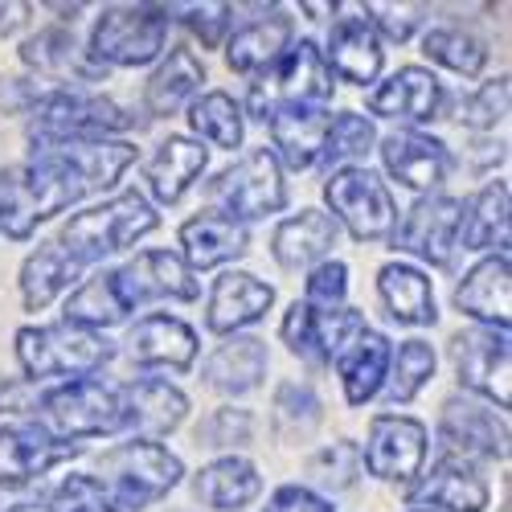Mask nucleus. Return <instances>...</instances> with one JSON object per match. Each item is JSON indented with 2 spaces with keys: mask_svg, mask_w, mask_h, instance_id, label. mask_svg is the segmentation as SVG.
I'll return each instance as SVG.
<instances>
[{
  "mask_svg": "<svg viewBox=\"0 0 512 512\" xmlns=\"http://www.w3.org/2000/svg\"><path fill=\"white\" fill-rule=\"evenodd\" d=\"M345 295H349V267L340 259H324L308 271L304 279V304L312 312H336L345 308Z\"/></svg>",
  "mask_w": 512,
  "mask_h": 512,
  "instance_id": "obj_47",
  "label": "nucleus"
},
{
  "mask_svg": "<svg viewBox=\"0 0 512 512\" xmlns=\"http://www.w3.org/2000/svg\"><path fill=\"white\" fill-rule=\"evenodd\" d=\"M9 512H46V508H41V500H37V504H17V508H9Z\"/></svg>",
  "mask_w": 512,
  "mask_h": 512,
  "instance_id": "obj_56",
  "label": "nucleus"
},
{
  "mask_svg": "<svg viewBox=\"0 0 512 512\" xmlns=\"http://www.w3.org/2000/svg\"><path fill=\"white\" fill-rule=\"evenodd\" d=\"M439 115H447V119H455L463 127H476V132H492V127L504 123V115H508V74L484 82V87L467 91V95L443 99Z\"/></svg>",
  "mask_w": 512,
  "mask_h": 512,
  "instance_id": "obj_43",
  "label": "nucleus"
},
{
  "mask_svg": "<svg viewBox=\"0 0 512 512\" xmlns=\"http://www.w3.org/2000/svg\"><path fill=\"white\" fill-rule=\"evenodd\" d=\"M426 443H431L426 422L410 414H373L361 447V467L381 484H410L414 476H422Z\"/></svg>",
  "mask_w": 512,
  "mask_h": 512,
  "instance_id": "obj_12",
  "label": "nucleus"
},
{
  "mask_svg": "<svg viewBox=\"0 0 512 512\" xmlns=\"http://www.w3.org/2000/svg\"><path fill=\"white\" fill-rule=\"evenodd\" d=\"M267 365H271L267 340H259V336H222V345L205 357L201 377H205L209 390L242 398V394L263 386Z\"/></svg>",
  "mask_w": 512,
  "mask_h": 512,
  "instance_id": "obj_28",
  "label": "nucleus"
},
{
  "mask_svg": "<svg viewBox=\"0 0 512 512\" xmlns=\"http://www.w3.org/2000/svg\"><path fill=\"white\" fill-rule=\"evenodd\" d=\"M33 410L37 422L66 443L123 435L119 386H111L103 377H74V381H58L50 390H37Z\"/></svg>",
  "mask_w": 512,
  "mask_h": 512,
  "instance_id": "obj_5",
  "label": "nucleus"
},
{
  "mask_svg": "<svg viewBox=\"0 0 512 512\" xmlns=\"http://www.w3.org/2000/svg\"><path fill=\"white\" fill-rule=\"evenodd\" d=\"M328 119H332L328 107H283V111H275L267 119V127H271V152H275L279 168L304 173V168L320 164Z\"/></svg>",
  "mask_w": 512,
  "mask_h": 512,
  "instance_id": "obj_31",
  "label": "nucleus"
},
{
  "mask_svg": "<svg viewBox=\"0 0 512 512\" xmlns=\"http://www.w3.org/2000/svg\"><path fill=\"white\" fill-rule=\"evenodd\" d=\"M189 127L197 144H213V148H226L234 152L246 136V115L234 103V95L226 91H205L189 103Z\"/></svg>",
  "mask_w": 512,
  "mask_h": 512,
  "instance_id": "obj_38",
  "label": "nucleus"
},
{
  "mask_svg": "<svg viewBox=\"0 0 512 512\" xmlns=\"http://www.w3.org/2000/svg\"><path fill=\"white\" fill-rule=\"evenodd\" d=\"M279 336H283V345L291 349V357H300L304 365H312V369L328 365L324 353H320V336H316V312L304 300H295L287 308V316L279 324Z\"/></svg>",
  "mask_w": 512,
  "mask_h": 512,
  "instance_id": "obj_48",
  "label": "nucleus"
},
{
  "mask_svg": "<svg viewBox=\"0 0 512 512\" xmlns=\"http://www.w3.org/2000/svg\"><path fill=\"white\" fill-rule=\"evenodd\" d=\"M459 230H463V201L447 197V193H431V197H418L402 213L390 242H394V250L410 254L418 263L451 267L459 254Z\"/></svg>",
  "mask_w": 512,
  "mask_h": 512,
  "instance_id": "obj_11",
  "label": "nucleus"
},
{
  "mask_svg": "<svg viewBox=\"0 0 512 512\" xmlns=\"http://www.w3.org/2000/svg\"><path fill=\"white\" fill-rule=\"evenodd\" d=\"M455 308L472 316L476 328H500L512 324V263L508 254H484V259L463 275L455 287Z\"/></svg>",
  "mask_w": 512,
  "mask_h": 512,
  "instance_id": "obj_25",
  "label": "nucleus"
},
{
  "mask_svg": "<svg viewBox=\"0 0 512 512\" xmlns=\"http://www.w3.org/2000/svg\"><path fill=\"white\" fill-rule=\"evenodd\" d=\"M439 443L443 455H459L467 463H504L508 459V422L484 406L480 398L455 394L439 414Z\"/></svg>",
  "mask_w": 512,
  "mask_h": 512,
  "instance_id": "obj_14",
  "label": "nucleus"
},
{
  "mask_svg": "<svg viewBox=\"0 0 512 512\" xmlns=\"http://www.w3.org/2000/svg\"><path fill=\"white\" fill-rule=\"evenodd\" d=\"M435 349L426 345V340H402V345L394 349L390 357V373H386V402L390 406H410L422 390H426V381L435 377Z\"/></svg>",
  "mask_w": 512,
  "mask_h": 512,
  "instance_id": "obj_40",
  "label": "nucleus"
},
{
  "mask_svg": "<svg viewBox=\"0 0 512 512\" xmlns=\"http://www.w3.org/2000/svg\"><path fill=\"white\" fill-rule=\"evenodd\" d=\"M377 295L386 304L390 320L406 324V328H426L439 320V304H435V283L422 267L414 263H386L377 271Z\"/></svg>",
  "mask_w": 512,
  "mask_h": 512,
  "instance_id": "obj_32",
  "label": "nucleus"
},
{
  "mask_svg": "<svg viewBox=\"0 0 512 512\" xmlns=\"http://www.w3.org/2000/svg\"><path fill=\"white\" fill-rule=\"evenodd\" d=\"M410 508H431V512H488L492 488L480 476L476 463L459 455H439L431 472H422L418 484L406 488Z\"/></svg>",
  "mask_w": 512,
  "mask_h": 512,
  "instance_id": "obj_17",
  "label": "nucleus"
},
{
  "mask_svg": "<svg viewBox=\"0 0 512 512\" xmlns=\"http://www.w3.org/2000/svg\"><path fill=\"white\" fill-rule=\"evenodd\" d=\"M41 95H46V87H41L37 78L0 74V111H5V115H29Z\"/></svg>",
  "mask_w": 512,
  "mask_h": 512,
  "instance_id": "obj_52",
  "label": "nucleus"
},
{
  "mask_svg": "<svg viewBox=\"0 0 512 512\" xmlns=\"http://www.w3.org/2000/svg\"><path fill=\"white\" fill-rule=\"evenodd\" d=\"M181 263L197 275V271H213L226 267L250 250V230L242 222H230L222 213H197L181 226Z\"/></svg>",
  "mask_w": 512,
  "mask_h": 512,
  "instance_id": "obj_29",
  "label": "nucleus"
},
{
  "mask_svg": "<svg viewBox=\"0 0 512 512\" xmlns=\"http://www.w3.org/2000/svg\"><path fill=\"white\" fill-rule=\"evenodd\" d=\"M250 439H254V414L242 410V406H222L197 426V443L209 447V451H230L234 455Z\"/></svg>",
  "mask_w": 512,
  "mask_h": 512,
  "instance_id": "obj_45",
  "label": "nucleus"
},
{
  "mask_svg": "<svg viewBox=\"0 0 512 512\" xmlns=\"http://www.w3.org/2000/svg\"><path fill=\"white\" fill-rule=\"evenodd\" d=\"M185 29L193 37H201V46L213 50L222 46L234 29V5H189L185 9Z\"/></svg>",
  "mask_w": 512,
  "mask_h": 512,
  "instance_id": "obj_51",
  "label": "nucleus"
},
{
  "mask_svg": "<svg viewBox=\"0 0 512 512\" xmlns=\"http://www.w3.org/2000/svg\"><path fill=\"white\" fill-rule=\"evenodd\" d=\"M209 205L213 213H222L230 222H259L271 218L287 205V185H283V168L275 160V152L250 148L246 156H238L230 168H222L218 177L209 181Z\"/></svg>",
  "mask_w": 512,
  "mask_h": 512,
  "instance_id": "obj_8",
  "label": "nucleus"
},
{
  "mask_svg": "<svg viewBox=\"0 0 512 512\" xmlns=\"http://www.w3.org/2000/svg\"><path fill=\"white\" fill-rule=\"evenodd\" d=\"M443 99H447V91H443V82H439L435 70L402 66V70H394L386 82H377V87L365 95V107L377 119L426 123V119H439Z\"/></svg>",
  "mask_w": 512,
  "mask_h": 512,
  "instance_id": "obj_22",
  "label": "nucleus"
},
{
  "mask_svg": "<svg viewBox=\"0 0 512 512\" xmlns=\"http://www.w3.org/2000/svg\"><path fill=\"white\" fill-rule=\"evenodd\" d=\"M181 476H185L181 455H173L164 443H148V439L119 443V447L103 451L95 463V480L103 484V492L111 496V504L119 512H136V508L164 500L181 484Z\"/></svg>",
  "mask_w": 512,
  "mask_h": 512,
  "instance_id": "obj_3",
  "label": "nucleus"
},
{
  "mask_svg": "<svg viewBox=\"0 0 512 512\" xmlns=\"http://www.w3.org/2000/svg\"><path fill=\"white\" fill-rule=\"evenodd\" d=\"M324 418V406L308 381H283L271 402V426L283 443H308Z\"/></svg>",
  "mask_w": 512,
  "mask_h": 512,
  "instance_id": "obj_39",
  "label": "nucleus"
},
{
  "mask_svg": "<svg viewBox=\"0 0 512 512\" xmlns=\"http://www.w3.org/2000/svg\"><path fill=\"white\" fill-rule=\"evenodd\" d=\"M156 226H160L156 205L140 189H123V193H115V197H107V201H99L91 209L74 213V218L54 234V242L70 254L82 271H87V267L111 259V254L136 246Z\"/></svg>",
  "mask_w": 512,
  "mask_h": 512,
  "instance_id": "obj_2",
  "label": "nucleus"
},
{
  "mask_svg": "<svg viewBox=\"0 0 512 512\" xmlns=\"http://www.w3.org/2000/svg\"><path fill=\"white\" fill-rule=\"evenodd\" d=\"M127 127H136V115L95 91H58L50 87L29 111V144H70V140H111Z\"/></svg>",
  "mask_w": 512,
  "mask_h": 512,
  "instance_id": "obj_6",
  "label": "nucleus"
},
{
  "mask_svg": "<svg viewBox=\"0 0 512 512\" xmlns=\"http://www.w3.org/2000/svg\"><path fill=\"white\" fill-rule=\"evenodd\" d=\"M422 54L431 58L435 66L451 70V74H463V78H476L484 66H488V46L480 37L463 33V29H451V25H435L422 33Z\"/></svg>",
  "mask_w": 512,
  "mask_h": 512,
  "instance_id": "obj_41",
  "label": "nucleus"
},
{
  "mask_svg": "<svg viewBox=\"0 0 512 512\" xmlns=\"http://www.w3.org/2000/svg\"><path fill=\"white\" fill-rule=\"evenodd\" d=\"M25 13H29V5H0V37H9L25 21Z\"/></svg>",
  "mask_w": 512,
  "mask_h": 512,
  "instance_id": "obj_54",
  "label": "nucleus"
},
{
  "mask_svg": "<svg viewBox=\"0 0 512 512\" xmlns=\"http://www.w3.org/2000/svg\"><path fill=\"white\" fill-rule=\"evenodd\" d=\"M127 357L140 369H173L185 373L197 361L201 340L193 332V324H185L181 316H168V312H148L144 320L132 324L127 332Z\"/></svg>",
  "mask_w": 512,
  "mask_h": 512,
  "instance_id": "obj_20",
  "label": "nucleus"
},
{
  "mask_svg": "<svg viewBox=\"0 0 512 512\" xmlns=\"http://www.w3.org/2000/svg\"><path fill=\"white\" fill-rule=\"evenodd\" d=\"M508 185L488 181L472 201H463V230L459 250H488L508 254Z\"/></svg>",
  "mask_w": 512,
  "mask_h": 512,
  "instance_id": "obj_37",
  "label": "nucleus"
},
{
  "mask_svg": "<svg viewBox=\"0 0 512 512\" xmlns=\"http://www.w3.org/2000/svg\"><path fill=\"white\" fill-rule=\"evenodd\" d=\"M201 82H205V62L197 58V50H189V46L168 50V58L144 82V107H148V115H156V119L177 115L185 103L197 99Z\"/></svg>",
  "mask_w": 512,
  "mask_h": 512,
  "instance_id": "obj_35",
  "label": "nucleus"
},
{
  "mask_svg": "<svg viewBox=\"0 0 512 512\" xmlns=\"http://www.w3.org/2000/svg\"><path fill=\"white\" fill-rule=\"evenodd\" d=\"M377 152H381L386 173L402 189H410V193L431 197L447 181V164H451L447 160V144L435 140V136H426V132H418V127H402V132L386 136Z\"/></svg>",
  "mask_w": 512,
  "mask_h": 512,
  "instance_id": "obj_23",
  "label": "nucleus"
},
{
  "mask_svg": "<svg viewBox=\"0 0 512 512\" xmlns=\"http://www.w3.org/2000/svg\"><path fill=\"white\" fill-rule=\"evenodd\" d=\"M295 41V21L287 9H259V17L242 21L226 37V62L238 74H263Z\"/></svg>",
  "mask_w": 512,
  "mask_h": 512,
  "instance_id": "obj_27",
  "label": "nucleus"
},
{
  "mask_svg": "<svg viewBox=\"0 0 512 512\" xmlns=\"http://www.w3.org/2000/svg\"><path fill=\"white\" fill-rule=\"evenodd\" d=\"M119 402H123V435H136L148 443L173 435L189 414V398L164 377L127 381V386H119Z\"/></svg>",
  "mask_w": 512,
  "mask_h": 512,
  "instance_id": "obj_19",
  "label": "nucleus"
},
{
  "mask_svg": "<svg viewBox=\"0 0 512 512\" xmlns=\"http://www.w3.org/2000/svg\"><path fill=\"white\" fill-rule=\"evenodd\" d=\"M332 91H336V82H332V70L320 46L304 37V41H291L263 74H254L246 111L250 119L267 123L283 107H328Z\"/></svg>",
  "mask_w": 512,
  "mask_h": 512,
  "instance_id": "obj_4",
  "label": "nucleus"
},
{
  "mask_svg": "<svg viewBox=\"0 0 512 512\" xmlns=\"http://www.w3.org/2000/svg\"><path fill=\"white\" fill-rule=\"evenodd\" d=\"M324 62L332 70V78H345V82H377L381 66H386V50H381V37L369 29V21L361 17V5H340V17L328 29L324 41Z\"/></svg>",
  "mask_w": 512,
  "mask_h": 512,
  "instance_id": "obj_18",
  "label": "nucleus"
},
{
  "mask_svg": "<svg viewBox=\"0 0 512 512\" xmlns=\"http://www.w3.org/2000/svg\"><path fill=\"white\" fill-rule=\"evenodd\" d=\"M365 472L361 467V447L353 439H336L332 447H320L308 463V488L312 492H349L357 484V476Z\"/></svg>",
  "mask_w": 512,
  "mask_h": 512,
  "instance_id": "obj_44",
  "label": "nucleus"
},
{
  "mask_svg": "<svg viewBox=\"0 0 512 512\" xmlns=\"http://www.w3.org/2000/svg\"><path fill=\"white\" fill-rule=\"evenodd\" d=\"M451 365L467 394L488 398L496 410H508V332L500 328H463L451 336Z\"/></svg>",
  "mask_w": 512,
  "mask_h": 512,
  "instance_id": "obj_15",
  "label": "nucleus"
},
{
  "mask_svg": "<svg viewBox=\"0 0 512 512\" xmlns=\"http://www.w3.org/2000/svg\"><path fill=\"white\" fill-rule=\"evenodd\" d=\"M275 308V287L250 271H222L209 287L205 328L218 336H242V328L259 324Z\"/></svg>",
  "mask_w": 512,
  "mask_h": 512,
  "instance_id": "obj_21",
  "label": "nucleus"
},
{
  "mask_svg": "<svg viewBox=\"0 0 512 512\" xmlns=\"http://www.w3.org/2000/svg\"><path fill=\"white\" fill-rule=\"evenodd\" d=\"M410 512H431V508H410Z\"/></svg>",
  "mask_w": 512,
  "mask_h": 512,
  "instance_id": "obj_57",
  "label": "nucleus"
},
{
  "mask_svg": "<svg viewBox=\"0 0 512 512\" xmlns=\"http://www.w3.org/2000/svg\"><path fill=\"white\" fill-rule=\"evenodd\" d=\"M168 25H173V9L164 5H111L95 21L91 33V58L103 70H136L148 66L164 54Z\"/></svg>",
  "mask_w": 512,
  "mask_h": 512,
  "instance_id": "obj_9",
  "label": "nucleus"
},
{
  "mask_svg": "<svg viewBox=\"0 0 512 512\" xmlns=\"http://www.w3.org/2000/svg\"><path fill=\"white\" fill-rule=\"evenodd\" d=\"M209 152L189 136H168L148 160H144V185L156 205H177L201 177H205Z\"/></svg>",
  "mask_w": 512,
  "mask_h": 512,
  "instance_id": "obj_30",
  "label": "nucleus"
},
{
  "mask_svg": "<svg viewBox=\"0 0 512 512\" xmlns=\"http://www.w3.org/2000/svg\"><path fill=\"white\" fill-rule=\"evenodd\" d=\"M361 17L369 21V29L386 41H410L422 21H426V9L422 5H394V0H381V5H361Z\"/></svg>",
  "mask_w": 512,
  "mask_h": 512,
  "instance_id": "obj_49",
  "label": "nucleus"
},
{
  "mask_svg": "<svg viewBox=\"0 0 512 512\" xmlns=\"http://www.w3.org/2000/svg\"><path fill=\"white\" fill-rule=\"evenodd\" d=\"M115 345L103 332H87L74 324H25L17 332V365L29 381L46 377H95L111 365Z\"/></svg>",
  "mask_w": 512,
  "mask_h": 512,
  "instance_id": "obj_7",
  "label": "nucleus"
},
{
  "mask_svg": "<svg viewBox=\"0 0 512 512\" xmlns=\"http://www.w3.org/2000/svg\"><path fill=\"white\" fill-rule=\"evenodd\" d=\"M41 508L46 512H119L95 476H78V472L66 476L46 500H41Z\"/></svg>",
  "mask_w": 512,
  "mask_h": 512,
  "instance_id": "obj_46",
  "label": "nucleus"
},
{
  "mask_svg": "<svg viewBox=\"0 0 512 512\" xmlns=\"http://www.w3.org/2000/svg\"><path fill=\"white\" fill-rule=\"evenodd\" d=\"M365 316L357 308H336V312H316V336H320V353L324 361H336L353 340L365 332Z\"/></svg>",
  "mask_w": 512,
  "mask_h": 512,
  "instance_id": "obj_50",
  "label": "nucleus"
},
{
  "mask_svg": "<svg viewBox=\"0 0 512 512\" xmlns=\"http://www.w3.org/2000/svg\"><path fill=\"white\" fill-rule=\"evenodd\" d=\"M377 144V127L373 119L357 115V111H340L328 119V132H324V148H320V164L324 168H349L357 160H365Z\"/></svg>",
  "mask_w": 512,
  "mask_h": 512,
  "instance_id": "obj_42",
  "label": "nucleus"
},
{
  "mask_svg": "<svg viewBox=\"0 0 512 512\" xmlns=\"http://www.w3.org/2000/svg\"><path fill=\"white\" fill-rule=\"evenodd\" d=\"M21 62L46 82H62L58 91H82L91 82H103L107 70L78 46L70 29H41L21 46Z\"/></svg>",
  "mask_w": 512,
  "mask_h": 512,
  "instance_id": "obj_24",
  "label": "nucleus"
},
{
  "mask_svg": "<svg viewBox=\"0 0 512 512\" xmlns=\"http://www.w3.org/2000/svg\"><path fill=\"white\" fill-rule=\"evenodd\" d=\"M78 279H82V267L70 259V254L54 238H46V242H37V250L21 263V279L17 283H21L25 308L29 312H46L62 291L78 287Z\"/></svg>",
  "mask_w": 512,
  "mask_h": 512,
  "instance_id": "obj_36",
  "label": "nucleus"
},
{
  "mask_svg": "<svg viewBox=\"0 0 512 512\" xmlns=\"http://www.w3.org/2000/svg\"><path fill=\"white\" fill-rule=\"evenodd\" d=\"M340 242V226L324 209H300L283 218L271 234V254L283 271H312L316 263L332 259V246Z\"/></svg>",
  "mask_w": 512,
  "mask_h": 512,
  "instance_id": "obj_26",
  "label": "nucleus"
},
{
  "mask_svg": "<svg viewBox=\"0 0 512 512\" xmlns=\"http://www.w3.org/2000/svg\"><path fill=\"white\" fill-rule=\"evenodd\" d=\"M390 357H394L390 336L377 332V328H365L353 345L336 357V373H340V386H345L349 406H365L381 394L386 373H390Z\"/></svg>",
  "mask_w": 512,
  "mask_h": 512,
  "instance_id": "obj_34",
  "label": "nucleus"
},
{
  "mask_svg": "<svg viewBox=\"0 0 512 512\" xmlns=\"http://www.w3.org/2000/svg\"><path fill=\"white\" fill-rule=\"evenodd\" d=\"M82 451H87L82 443L50 435L41 422H5L0 426V488H25Z\"/></svg>",
  "mask_w": 512,
  "mask_h": 512,
  "instance_id": "obj_16",
  "label": "nucleus"
},
{
  "mask_svg": "<svg viewBox=\"0 0 512 512\" xmlns=\"http://www.w3.org/2000/svg\"><path fill=\"white\" fill-rule=\"evenodd\" d=\"M50 9H54V13H62V17H66V21H74V17H78V13H82V9H78V5H50Z\"/></svg>",
  "mask_w": 512,
  "mask_h": 512,
  "instance_id": "obj_55",
  "label": "nucleus"
},
{
  "mask_svg": "<svg viewBox=\"0 0 512 512\" xmlns=\"http://www.w3.org/2000/svg\"><path fill=\"white\" fill-rule=\"evenodd\" d=\"M111 283H115V295L127 308V316H132V308H144V304H156V300L193 304L201 295L197 275L173 250H140L136 259H127L123 267H111Z\"/></svg>",
  "mask_w": 512,
  "mask_h": 512,
  "instance_id": "obj_13",
  "label": "nucleus"
},
{
  "mask_svg": "<svg viewBox=\"0 0 512 512\" xmlns=\"http://www.w3.org/2000/svg\"><path fill=\"white\" fill-rule=\"evenodd\" d=\"M263 512H332V500L312 492L308 484H283L271 492Z\"/></svg>",
  "mask_w": 512,
  "mask_h": 512,
  "instance_id": "obj_53",
  "label": "nucleus"
},
{
  "mask_svg": "<svg viewBox=\"0 0 512 512\" xmlns=\"http://www.w3.org/2000/svg\"><path fill=\"white\" fill-rule=\"evenodd\" d=\"M324 201H328V218L336 226H345L357 242H386L398 226V205L373 168L349 164L336 168L324 181Z\"/></svg>",
  "mask_w": 512,
  "mask_h": 512,
  "instance_id": "obj_10",
  "label": "nucleus"
},
{
  "mask_svg": "<svg viewBox=\"0 0 512 512\" xmlns=\"http://www.w3.org/2000/svg\"><path fill=\"white\" fill-rule=\"evenodd\" d=\"M132 140H70L33 148L21 164L0 168V238L29 242L41 222L82 197L111 189L136 164Z\"/></svg>",
  "mask_w": 512,
  "mask_h": 512,
  "instance_id": "obj_1",
  "label": "nucleus"
},
{
  "mask_svg": "<svg viewBox=\"0 0 512 512\" xmlns=\"http://www.w3.org/2000/svg\"><path fill=\"white\" fill-rule=\"evenodd\" d=\"M193 496L205 508L238 512L263 496V476L246 455H218V459L201 463V472L193 476Z\"/></svg>",
  "mask_w": 512,
  "mask_h": 512,
  "instance_id": "obj_33",
  "label": "nucleus"
}]
</instances>
